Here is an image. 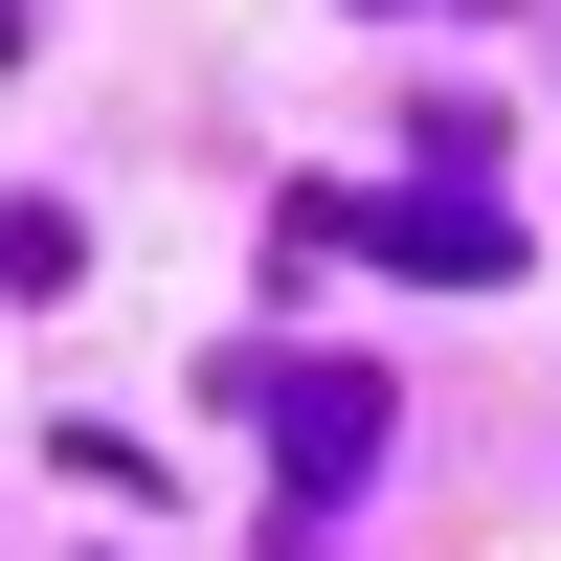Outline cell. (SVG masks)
<instances>
[{"mask_svg": "<svg viewBox=\"0 0 561 561\" xmlns=\"http://www.w3.org/2000/svg\"><path fill=\"white\" fill-rule=\"evenodd\" d=\"M248 404L293 427V494H337V472H382V382H337V359H248Z\"/></svg>", "mask_w": 561, "mask_h": 561, "instance_id": "1", "label": "cell"}]
</instances>
